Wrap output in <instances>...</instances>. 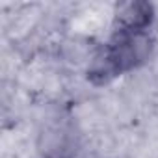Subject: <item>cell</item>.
<instances>
[{
  "label": "cell",
  "mask_w": 158,
  "mask_h": 158,
  "mask_svg": "<svg viewBox=\"0 0 158 158\" xmlns=\"http://www.w3.org/2000/svg\"><path fill=\"white\" fill-rule=\"evenodd\" d=\"M80 147L73 123L60 119L47 123L37 134V152L41 158H74Z\"/></svg>",
  "instance_id": "2"
},
{
  "label": "cell",
  "mask_w": 158,
  "mask_h": 158,
  "mask_svg": "<svg viewBox=\"0 0 158 158\" xmlns=\"http://www.w3.org/2000/svg\"><path fill=\"white\" fill-rule=\"evenodd\" d=\"M156 19L154 6L147 0H128L115 6L114 24L121 34H145Z\"/></svg>",
  "instance_id": "3"
},
{
  "label": "cell",
  "mask_w": 158,
  "mask_h": 158,
  "mask_svg": "<svg viewBox=\"0 0 158 158\" xmlns=\"http://www.w3.org/2000/svg\"><path fill=\"white\" fill-rule=\"evenodd\" d=\"M154 52V39L151 32L121 34L115 32L89 61L86 78L93 86H106L115 78L145 65Z\"/></svg>",
  "instance_id": "1"
}]
</instances>
